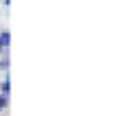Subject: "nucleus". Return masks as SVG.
Here are the masks:
<instances>
[{
  "mask_svg": "<svg viewBox=\"0 0 121 116\" xmlns=\"http://www.w3.org/2000/svg\"><path fill=\"white\" fill-rule=\"evenodd\" d=\"M9 42H11L9 33H2V35H0V46H9Z\"/></svg>",
  "mask_w": 121,
  "mask_h": 116,
  "instance_id": "obj_1",
  "label": "nucleus"
},
{
  "mask_svg": "<svg viewBox=\"0 0 121 116\" xmlns=\"http://www.w3.org/2000/svg\"><path fill=\"white\" fill-rule=\"evenodd\" d=\"M4 105H7V99L2 96V94H0V110H2V107H4Z\"/></svg>",
  "mask_w": 121,
  "mask_h": 116,
  "instance_id": "obj_2",
  "label": "nucleus"
},
{
  "mask_svg": "<svg viewBox=\"0 0 121 116\" xmlns=\"http://www.w3.org/2000/svg\"><path fill=\"white\" fill-rule=\"evenodd\" d=\"M0 50H2V46H0Z\"/></svg>",
  "mask_w": 121,
  "mask_h": 116,
  "instance_id": "obj_3",
  "label": "nucleus"
}]
</instances>
